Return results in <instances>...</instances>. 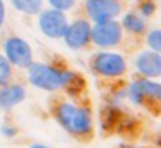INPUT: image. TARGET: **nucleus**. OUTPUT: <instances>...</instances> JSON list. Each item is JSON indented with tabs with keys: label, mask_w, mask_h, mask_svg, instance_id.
I'll use <instances>...</instances> for the list:
<instances>
[{
	"label": "nucleus",
	"mask_w": 161,
	"mask_h": 148,
	"mask_svg": "<svg viewBox=\"0 0 161 148\" xmlns=\"http://www.w3.org/2000/svg\"><path fill=\"white\" fill-rule=\"evenodd\" d=\"M50 114L56 122L76 141L88 143L95 136V122L92 107L87 100H73L68 96H56L50 102Z\"/></svg>",
	"instance_id": "obj_1"
},
{
	"label": "nucleus",
	"mask_w": 161,
	"mask_h": 148,
	"mask_svg": "<svg viewBox=\"0 0 161 148\" xmlns=\"http://www.w3.org/2000/svg\"><path fill=\"white\" fill-rule=\"evenodd\" d=\"M126 98L135 105L146 109L154 117L161 114V84L156 79L137 76L126 86Z\"/></svg>",
	"instance_id": "obj_2"
},
{
	"label": "nucleus",
	"mask_w": 161,
	"mask_h": 148,
	"mask_svg": "<svg viewBox=\"0 0 161 148\" xmlns=\"http://www.w3.org/2000/svg\"><path fill=\"white\" fill-rule=\"evenodd\" d=\"M64 71L66 65L59 64H47V62H35L26 67L28 83L31 86L43 91H61L64 81Z\"/></svg>",
	"instance_id": "obj_3"
},
{
	"label": "nucleus",
	"mask_w": 161,
	"mask_h": 148,
	"mask_svg": "<svg viewBox=\"0 0 161 148\" xmlns=\"http://www.w3.org/2000/svg\"><path fill=\"white\" fill-rule=\"evenodd\" d=\"M88 65H90V71L97 78L106 79V81L121 79L128 72V64H126L125 57L121 54L108 50H101L97 54H94L90 57Z\"/></svg>",
	"instance_id": "obj_4"
},
{
	"label": "nucleus",
	"mask_w": 161,
	"mask_h": 148,
	"mask_svg": "<svg viewBox=\"0 0 161 148\" xmlns=\"http://www.w3.org/2000/svg\"><path fill=\"white\" fill-rule=\"evenodd\" d=\"M123 28L118 19H108L101 23H94L90 33V45H95L99 48H114L123 43Z\"/></svg>",
	"instance_id": "obj_5"
},
{
	"label": "nucleus",
	"mask_w": 161,
	"mask_h": 148,
	"mask_svg": "<svg viewBox=\"0 0 161 148\" xmlns=\"http://www.w3.org/2000/svg\"><path fill=\"white\" fill-rule=\"evenodd\" d=\"M4 57L9 60V64L16 69H26L33 62V50L26 40L21 36H7L2 43Z\"/></svg>",
	"instance_id": "obj_6"
},
{
	"label": "nucleus",
	"mask_w": 161,
	"mask_h": 148,
	"mask_svg": "<svg viewBox=\"0 0 161 148\" xmlns=\"http://www.w3.org/2000/svg\"><path fill=\"white\" fill-rule=\"evenodd\" d=\"M90 33H92V23L87 17H76L69 21L68 28L63 34V40L68 48L71 50H83L90 47Z\"/></svg>",
	"instance_id": "obj_7"
},
{
	"label": "nucleus",
	"mask_w": 161,
	"mask_h": 148,
	"mask_svg": "<svg viewBox=\"0 0 161 148\" xmlns=\"http://www.w3.org/2000/svg\"><path fill=\"white\" fill-rule=\"evenodd\" d=\"M68 23H69V19L63 10H56L49 7V9H42L38 12V29L50 40L63 38Z\"/></svg>",
	"instance_id": "obj_8"
},
{
	"label": "nucleus",
	"mask_w": 161,
	"mask_h": 148,
	"mask_svg": "<svg viewBox=\"0 0 161 148\" xmlns=\"http://www.w3.org/2000/svg\"><path fill=\"white\" fill-rule=\"evenodd\" d=\"M83 12L90 23L116 19L123 12V2L121 0H85Z\"/></svg>",
	"instance_id": "obj_9"
},
{
	"label": "nucleus",
	"mask_w": 161,
	"mask_h": 148,
	"mask_svg": "<svg viewBox=\"0 0 161 148\" xmlns=\"http://www.w3.org/2000/svg\"><path fill=\"white\" fill-rule=\"evenodd\" d=\"M137 76L156 79L161 76V54L153 50H142L135 57Z\"/></svg>",
	"instance_id": "obj_10"
},
{
	"label": "nucleus",
	"mask_w": 161,
	"mask_h": 148,
	"mask_svg": "<svg viewBox=\"0 0 161 148\" xmlns=\"http://www.w3.org/2000/svg\"><path fill=\"white\" fill-rule=\"evenodd\" d=\"M26 98V88L21 83H7L0 86V110H11Z\"/></svg>",
	"instance_id": "obj_11"
},
{
	"label": "nucleus",
	"mask_w": 161,
	"mask_h": 148,
	"mask_svg": "<svg viewBox=\"0 0 161 148\" xmlns=\"http://www.w3.org/2000/svg\"><path fill=\"white\" fill-rule=\"evenodd\" d=\"M123 28V33L130 34V36H135V38H140L146 34L147 31V19H144L137 10H130L123 16V19L119 21Z\"/></svg>",
	"instance_id": "obj_12"
},
{
	"label": "nucleus",
	"mask_w": 161,
	"mask_h": 148,
	"mask_svg": "<svg viewBox=\"0 0 161 148\" xmlns=\"http://www.w3.org/2000/svg\"><path fill=\"white\" fill-rule=\"evenodd\" d=\"M14 9L25 16H38V12L43 9L45 0H11Z\"/></svg>",
	"instance_id": "obj_13"
},
{
	"label": "nucleus",
	"mask_w": 161,
	"mask_h": 148,
	"mask_svg": "<svg viewBox=\"0 0 161 148\" xmlns=\"http://www.w3.org/2000/svg\"><path fill=\"white\" fill-rule=\"evenodd\" d=\"M135 10L144 17V19H149V17H153L154 12H156V2H154V0H137Z\"/></svg>",
	"instance_id": "obj_14"
},
{
	"label": "nucleus",
	"mask_w": 161,
	"mask_h": 148,
	"mask_svg": "<svg viewBox=\"0 0 161 148\" xmlns=\"http://www.w3.org/2000/svg\"><path fill=\"white\" fill-rule=\"evenodd\" d=\"M12 74H14V67L9 64V60L4 57V55L0 54V86L11 83Z\"/></svg>",
	"instance_id": "obj_15"
},
{
	"label": "nucleus",
	"mask_w": 161,
	"mask_h": 148,
	"mask_svg": "<svg viewBox=\"0 0 161 148\" xmlns=\"http://www.w3.org/2000/svg\"><path fill=\"white\" fill-rule=\"evenodd\" d=\"M146 43L149 47V50L153 52H159L161 54V31L159 29H151L146 31Z\"/></svg>",
	"instance_id": "obj_16"
},
{
	"label": "nucleus",
	"mask_w": 161,
	"mask_h": 148,
	"mask_svg": "<svg viewBox=\"0 0 161 148\" xmlns=\"http://www.w3.org/2000/svg\"><path fill=\"white\" fill-rule=\"evenodd\" d=\"M50 9H56V10H63V12H68L75 7L76 0H47Z\"/></svg>",
	"instance_id": "obj_17"
},
{
	"label": "nucleus",
	"mask_w": 161,
	"mask_h": 148,
	"mask_svg": "<svg viewBox=\"0 0 161 148\" xmlns=\"http://www.w3.org/2000/svg\"><path fill=\"white\" fill-rule=\"evenodd\" d=\"M5 17H7V10H5V2L0 0V29L4 28L5 24Z\"/></svg>",
	"instance_id": "obj_18"
},
{
	"label": "nucleus",
	"mask_w": 161,
	"mask_h": 148,
	"mask_svg": "<svg viewBox=\"0 0 161 148\" xmlns=\"http://www.w3.org/2000/svg\"><path fill=\"white\" fill-rule=\"evenodd\" d=\"M30 148H49V146H45V145H40V143H33Z\"/></svg>",
	"instance_id": "obj_19"
},
{
	"label": "nucleus",
	"mask_w": 161,
	"mask_h": 148,
	"mask_svg": "<svg viewBox=\"0 0 161 148\" xmlns=\"http://www.w3.org/2000/svg\"><path fill=\"white\" fill-rule=\"evenodd\" d=\"M118 148H139V146H133V145H121V146Z\"/></svg>",
	"instance_id": "obj_20"
}]
</instances>
